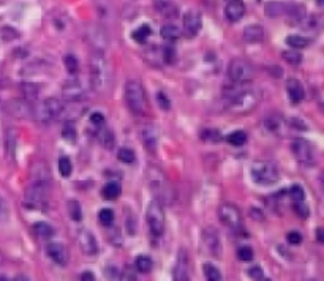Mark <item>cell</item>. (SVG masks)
<instances>
[{"label":"cell","instance_id":"10","mask_svg":"<svg viewBox=\"0 0 324 281\" xmlns=\"http://www.w3.org/2000/svg\"><path fill=\"white\" fill-rule=\"evenodd\" d=\"M228 78L231 82H248L253 78V67L244 58H232L228 65Z\"/></svg>","mask_w":324,"mask_h":281},{"label":"cell","instance_id":"21","mask_svg":"<svg viewBox=\"0 0 324 281\" xmlns=\"http://www.w3.org/2000/svg\"><path fill=\"white\" fill-rule=\"evenodd\" d=\"M244 40L250 44L261 43L264 40V30L259 24H252L244 28Z\"/></svg>","mask_w":324,"mask_h":281},{"label":"cell","instance_id":"1","mask_svg":"<svg viewBox=\"0 0 324 281\" xmlns=\"http://www.w3.org/2000/svg\"><path fill=\"white\" fill-rule=\"evenodd\" d=\"M232 87H228L225 90L226 108L231 112L245 114L253 111L259 101L262 100V93L258 87L248 85L247 82H232Z\"/></svg>","mask_w":324,"mask_h":281},{"label":"cell","instance_id":"34","mask_svg":"<svg viewBox=\"0 0 324 281\" xmlns=\"http://www.w3.org/2000/svg\"><path fill=\"white\" fill-rule=\"evenodd\" d=\"M62 136L67 142H76V138H78V133H76V128L73 127L70 122H67L62 128Z\"/></svg>","mask_w":324,"mask_h":281},{"label":"cell","instance_id":"48","mask_svg":"<svg viewBox=\"0 0 324 281\" xmlns=\"http://www.w3.org/2000/svg\"><path fill=\"white\" fill-rule=\"evenodd\" d=\"M91 123L95 125V127L105 125V115H103L101 112H94V114L91 115Z\"/></svg>","mask_w":324,"mask_h":281},{"label":"cell","instance_id":"53","mask_svg":"<svg viewBox=\"0 0 324 281\" xmlns=\"http://www.w3.org/2000/svg\"><path fill=\"white\" fill-rule=\"evenodd\" d=\"M0 262H2V255H0Z\"/></svg>","mask_w":324,"mask_h":281},{"label":"cell","instance_id":"23","mask_svg":"<svg viewBox=\"0 0 324 281\" xmlns=\"http://www.w3.org/2000/svg\"><path fill=\"white\" fill-rule=\"evenodd\" d=\"M98 141L101 142V145L105 147V149H112L114 144H115V138H114V133L108 128H105V125L98 127Z\"/></svg>","mask_w":324,"mask_h":281},{"label":"cell","instance_id":"40","mask_svg":"<svg viewBox=\"0 0 324 281\" xmlns=\"http://www.w3.org/2000/svg\"><path fill=\"white\" fill-rule=\"evenodd\" d=\"M201 138L204 141H209V142H220L223 136L218 130H204L201 133Z\"/></svg>","mask_w":324,"mask_h":281},{"label":"cell","instance_id":"22","mask_svg":"<svg viewBox=\"0 0 324 281\" xmlns=\"http://www.w3.org/2000/svg\"><path fill=\"white\" fill-rule=\"evenodd\" d=\"M121 193H122V188H121V183L119 182H109V183H106L105 186H103V190H101V196L105 198V199H108V201L117 199V198L121 196Z\"/></svg>","mask_w":324,"mask_h":281},{"label":"cell","instance_id":"36","mask_svg":"<svg viewBox=\"0 0 324 281\" xmlns=\"http://www.w3.org/2000/svg\"><path fill=\"white\" fill-rule=\"evenodd\" d=\"M226 141L231 144V145H235V147H239V145H244L247 142V135L244 131H234L231 133V135L226 138Z\"/></svg>","mask_w":324,"mask_h":281},{"label":"cell","instance_id":"11","mask_svg":"<svg viewBox=\"0 0 324 281\" xmlns=\"http://www.w3.org/2000/svg\"><path fill=\"white\" fill-rule=\"evenodd\" d=\"M202 243L208 249V253L214 258H222V240H220L218 231L212 226L202 229Z\"/></svg>","mask_w":324,"mask_h":281},{"label":"cell","instance_id":"44","mask_svg":"<svg viewBox=\"0 0 324 281\" xmlns=\"http://www.w3.org/2000/svg\"><path fill=\"white\" fill-rule=\"evenodd\" d=\"M292 209H294V212H296L301 218H308V207H307L305 201L292 202Z\"/></svg>","mask_w":324,"mask_h":281},{"label":"cell","instance_id":"27","mask_svg":"<svg viewBox=\"0 0 324 281\" xmlns=\"http://www.w3.org/2000/svg\"><path fill=\"white\" fill-rule=\"evenodd\" d=\"M67 209H68V215L73 221H81L82 220V209L78 199H68L67 202Z\"/></svg>","mask_w":324,"mask_h":281},{"label":"cell","instance_id":"7","mask_svg":"<svg viewBox=\"0 0 324 281\" xmlns=\"http://www.w3.org/2000/svg\"><path fill=\"white\" fill-rule=\"evenodd\" d=\"M218 216L220 221L232 232L239 234L244 231V221H242V215L241 210L232 204H222L218 209Z\"/></svg>","mask_w":324,"mask_h":281},{"label":"cell","instance_id":"38","mask_svg":"<svg viewBox=\"0 0 324 281\" xmlns=\"http://www.w3.org/2000/svg\"><path fill=\"white\" fill-rule=\"evenodd\" d=\"M73 171V166H71V161L68 157H61L58 158V172H61L62 177H70Z\"/></svg>","mask_w":324,"mask_h":281},{"label":"cell","instance_id":"13","mask_svg":"<svg viewBox=\"0 0 324 281\" xmlns=\"http://www.w3.org/2000/svg\"><path fill=\"white\" fill-rule=\"evenodd\" d=\"M202 25V16L198 10H190L184 16V30L188 37H196L198 32L201 30Z\"/></svg>","mask_w":324,"mask_h":281},{"label":"cell","instance_id":"52","mask_svg":"<svg viewBox=\"0 0 324 281\" xmlns=\"http://www.w3.org/2000/svg\"><path fill=\"white\" fill-rule=\"evenodd\" d=\"M316 4H318L319 7H324V0H316Z\"/></svg>","mask_w":324,"mask_h":281},{"label":"cell","instance_id":"15","mask_svg":"<svg viewBox=\"0 0 324 281\" xmlns=\"http://www.w3.org/2000/svg\"><path fill=\"white\" fill-rule=\"evenodd\" d=\"M172 278L175 281H187L188 279V253L185 249H179L178 259L172 267Z\"/></svg>","mask_w":324,"mask_h":281},{"label":"cell","instance_id":"19","mask_svg":"<svg viewBox=\"0 0 324 281\" xmlns=\"http://www.w3.org/2000/svg\"><path fill=\"white\" fill-rule=\"evenodd\" d=\"M296 4H283V2H269L266 4V14L269 18H280V16H288V14L294 10Z\"/></svg>","mask_w":324,"mask_h":281},{"label":"cell","instance_id":"35","mask_svg":"<svg viewBox=\"0 0 324 281\" xmlns=\"http://www.w3.org/2000/svg\"><path fill=\"white\" fill-rule=\"evenodd\" d=\"M64 64H65V68H67V71L70 73V75H76L78 70H79V64H78V58L75 55H71V54L65 55Z\"/></svg>","mask_w":324,"mask_h":281},{"label":"cell","instance_id":"47","mask_svg":"<svg viewBox=\"0 0 324 281\" xmlns=\"http://www.w3.org/2000/svg\"><path fill=\"white\" fill-rule=\"evenodd\" d=\"M286 239H288V242L291 245H299L302 242V235L299 232H296V231H291V232H288Z\"/></svg>","mask_w":324,"mask_h":281},{"label":"cell","instance_id":"25","mask_svg":"<svg viewBox=\"0 0 324 281\" xmlns=\"http://www.w3.org/2000/svg\"><path fill=\"white\" fill-rule=\"evenodd\" d=\"M161 37L166 41H175L181 37V28L175 24H165L161 27Z\"/></svg>","mask_w":324,"mask_h":281},{"label":"cell","instance_id":"42","mask_svg":"<svg viewBox=\"0 0 324 281\" xmlns=\"http://www.w3.org/2000/svg\"><path fill=\"white\" fill-rule=\"evenodd\" d=\"M238 258H239V261H242V262H250V261H253L255 253H253V249L250 248V246H241V248L238 249Z\"/></svg>","mask_w":324,"mask_h":281},{"label":"cell","instance_id":"46","mask_svg":"<svg viewBox=\"0 0 324 281\" xmlns=\"http://www.w3.org/2000/svg\"><path fill=\"white\" fill-rule=\"evenodd\" d=\"M247 275L252 278V279H264V272L259 265H253V267H250L247 270Z\"/></svg>","mask_w":324,"mask_h":281},{"label":"cell","instance_id":"12","mask_svg":"<svg viewBox=\"0 0 324 281\" xmlns=\"http://www.w3.org/2000/svg\"><path fill=\"white\" fill-rule=\"evenodd\" d=\"M78 243H79V248L85 256H95L98 253V242L91 231H87V229L79 231Z\"/></svg>","mask_w":324,"mask_h":281},{"label":"cell","instance_id":"2","mask_svg":"<svg viewBox=\"0 0 324 281\" xmlns=\"http://www.w3.org/2000/svg\"><path fill=\"white\" fill-rule=\"evenodd\" d=\"M48 179L49 174L45 171L41 175H37L32 185L25 191V199L24 204L28 209H37L43 210L48 204Z\"/></svg>","mask_w":324,"mask_h":281},{"label":"cell","instance_id":"5","mask_svg":"<svg viewBox=\"0 0 324 281\" xmlns=\"http://www.w3.org/2000/svg\"><path fill=\"white\" fill-rule=\"evenodd\" d=\"M250 175H252L255 183L264 185V186L275 185L280 179L278 168L274 165L272 161H268V160L255 161L252 165V168H250Z\"/></svg>","mask_w":324,"mask_h":281},{"label":"cell","instance_id":"30","mask_svg":"<svg viewBox=\"0 0 324 281\" xmlns=\"http://www.w3.org/2000/svg\"><path fill=\"white\" fill-rule=\"evenodd\" d=\"M204 276L208 278L209 281H220L223 276H222V272H220L214 264L211 262H205L204 264Z\"/></svg>","mask_w":324,"mask_h":281},{"label":"cell","instance_id":"37","mask_svg":"<svg viewBox=\"0 0 324 281\" xmlns=\"http://www.w3.org/2000/svg\"><path fill=\"white\" fill-rule=\"evenodd\" d=\"M282 57L285 58V60L291 65H299L302 62V54L296 49H291V51H285L282 54Z\"/></svg>","mask_w":324,"mask_h":281},{"label":"cell","instance_id":"29","mask_svg":"<svg viewBox=\"0 0 324 281\" xmlns=\"http://www.w3.org/2000/svg\"><path fill=\"white\" fill-rule=\"evenodd\" d=\"M151 34H152V28L147 25V24H144V25H141L139 28H136V30L131 34V37H133V40L136 41V43H145L147 40H149V37H151Z\"/></svg>","mask_w":324,"mask_h":281},{"label":"cell","instance_id":"16","mask_svg":"<svg viewBox=\"0 0 324 281\" xmlns=\"http://www.w3.org/2000/svg\"><path fill=\"white\" fill-rule=\"evenodd\" d=\"M84 95H85V90H84V87H82L79 79L73 78V79L65 82V85H64V98L67 101H81L84 98Z\"/></svg>","mask_w":324,"mask_h":281},{"label":"cell","instance_id":"20","mask_svg":"<svg viewBox=\"0 0 324 281\" xmlns=\"http://www.w3.org/2000/svg\"><path fill=\"white\" fill-rule=\"evenodd\" d=\"M286 93H288L292 105H299L305 97L304 87L298 79H288L286 81Z\"/></svg>","mask_w":324,"mask_h":281},{"label":"cell","instance_id":"24","mask_svg":"<svg viewBox=\"0 0 324 281\" xmlns=\"http://www.w3.org/2000/svg\"><path fill=\"white\" fill-rule=\"evenodd\" d=\"M34 231L37 234V237H40L43 240H48V239H51L52 235H54L52 226L48 225V223H45V221H38V223H35L34 225Z\"/></svg>","mask_w":324,"mask_h":281},{"label":"cell","instance_id":"9","mask_svg":"<svg viewBox=\"0 0 324 281\" xmlns=\"http://www.w3.org/2000/svg\"><path fill=\"white\" fill-rule=\"evenodd\" d=\"M291 152H292L294 158H296L302 166L312 168L315 165V152H313L312 144L308 141H305L302 138L294 139L291 144Z\"/></svg>","mask_w":324,"mask_h":281},{"label":"cell","instance_id":"8","mask_svg":"<svg viewBox=\"0 0 324 281\" xmlns=\"http://www.w3.org/2000/svg\"><path fill=\"white\" fill-rule=\"evenodd\" d=\"M147 225L154 237H160L165 231V210L160 201H152L147 209Z\"/></svg>","mask_w":324,"mask_h":281},{"label":"cell","instance_id":"50","mask_svg":"<svg viewBox=\"0 0 324 281\" xmlns=\"http://www.w3.org/2000/svg\"><path fill=\"white\" fill-rule=\"evenodd\" d=\"M316 239H318V242L324 243V229H322V228H319V229L316 231Z\"/></svg>","mask_w":324,"mask_h":281},{"label":"cell","instance_id":"51","mask_svg":"<svg viewBox=\"0 0 324 281\" xmlns=\"http://www.w3.org/2000/svg\"><path fill=\"white\" fill-rule=\"evenodd\" d=\"M2 213H4V199L0 196V216H2Z\"/></svg>","mask_w":324,"mask_h":281},{"label":"cell","instance_id":"28","mask_svg":"<svg viewBox=\"0 0 324 281\" xmlns=\"http://www.w3.org/2000/svg\"><path fill=\"white\" fill-rule=\"evenodd\" d=\"M152 259L149 256H145V255H139L135 261V267L138 272L141 273H149L152 270Z\"/></svg>","mask_w":324,"mask_h":281},{"label":"cell","instance_id":"49","mask_svg":"<svg viewBox=\"0 0 324 281\" xmlns=\"http://www.w3.org/2000/svg\"><path fill=\"white\" fill-rule=\"evenodd\" d=\"M81 279H89V281H94V279H95V276H94V273H92V272H84V273L81 275Z\"/></svg>","mask_w":324,"mask_h":281},{"label":"cell","instance_id":"3","mask_svg":"<svg viewBox=\"0 0 324 281\" xmlns=\"http://www.w3.org/2000/svg\"><path fill=\"white\" fill-rule=\"evenodd\" d=\"M124 100H125L127 108L133 115L144 114L145 106H147V100H145L144 87L139 81H136V79L127 81L125 88H124Z\"/></svg>","mask_w":324,"mask_h":281},{"label":"cell","instance_id":"32","mask_svg":"<svg viewBox=\"0 0 324 281\" xmlns=\"http://www.w3.org/2000/svg\"><path fill=\"white\" fill-rule=\"evenodd\" d=\"M21 90H22V95H24L25 101H34L38 97V87L35 84H22Z\"/></svg>","mask_w":324,"mask_h":281},{"label":"cell","instance_id":"41","mask_svg":"<svg viewBox=\"0 0 324 281\" xmlns=\"http://www.w3.org/2000/svg\"><path fill=\"white\" fill-rule=\"evenodd\" d=\"M289 196L292 199V202H301L305 201V193H304V188L301 185H292L289 188Z\"/></svg>","mask_w":324,"mask_h":281},{"label":"cell","instance_id":"39","mask_svg":"<svg viewBox=\"0 0 324 281\" xmlns=\"http://www.w3.org/2000/svg\"><path fill=\"white\" fill-rule=\"evenodd\" d=\"M98 220L103 226L108 228V226L112 225V221H114V212L111 209H101L100 213H98Z\"/></svg>","mask_w":324,"mask_h":281},{"label":"cell","instance_id":"4","mask_svg":"<svg viewBox=\"0 0 324 281\" xmlns=\"http://www.w3.org/2000/svg\"><path fill=\"white\" fill-rule=\"evenodd\" d=\"M91 84L94 90L103 92L109 84V68L101 52H94L91 57Z\"/></svg>","mask_w":324,"mask_h":281},{"label":"cell","instance_id":"14","mask_svg":"<svg viewBox=\"0 0 324 281\" xmlns=\"http://www.w3.org/2000/svg\"><path fill=\"white\" fill-rule=\"evenodd\" d=\"M46 253L57 265H62L64 267V265L68 264V249L61 242H49L46 245Z\"/></svg>","mask_w":324,"mask_h":281},{"label":"cell","instance_id":"45","mask_svg":"<svg viewBox=\"0 0 324 281\" xmlns=\"http://www.w3.org/2000/svg\"><path fill=\"white\" fill-rule=\"evenodd\" d=\"M157 100H158V106L163 109V111H169V108H171V101H169V98L166 97V93L165 92H158L157 93Z\"/></svg>","mask_w":324,"mask_h":281},{"label":"cell","instance_id":"33","mask_svg":"<svg viewBox=\"0 0 324 281\" xmlns=\"http://www.w3.org/2000/svg\"><path fill=\"white\" fill-rule=\"evenodd\" d=\"M117 158H119L122 163H125V165H133V163L136 161L135 152L131 149H128V147H124V149H121L119 152H117Z\"/></svg>","mask_w":324,"mask_h":281},{"label":"cell","instance_id":"26","mask_svg":"<svg viewBox=\"0 0 324 281\" xmlns=\"http://www.w3.org/2000/svg\"><path fill=\"white\" fill-rule=\"evenodd\" d=\"M283 123H285L283 117L280 114H271V115L266 117V119H264V125H266V128L274 131V133H278L280 128L283 127Z\"/></svg>","mask_w":324,"mask_h":281},{"label":"cell","instance_id":"31","mask_svg":"<svg viewBox=\"0 0 324 281\" xmlns=\"http://www.w3.org/2000/svg\"><path fill=\"white\" fill-rule=\"evenodd\" d=\"M286 43L292 49H304L305 46H308V40L301 35H288Z\"/></svg>","mask_w":324,"mask_h":281},{"label":"cell","instance_id":"17","mask_svg":"<svg viewBox=\"0 0 324 281\" xmlns=\"http://www.w3.org/2000/svg\"><path fill=\"white\" fill-rule=\"evenodd\" d=\"M158 136H160V131L155 125H145L142 128V142H144V147L149 152L155 153L157 147H158Z\"/></svg>","mask_w":324,"mask_h":281},{"label":"cell","instance_id":"43","mask_svg":"<svg viewBox=\"0 0 324 281\" xmlns=\"http://www.w3.org/2000/svg\"><path fill=\"white\" fill-rule=\"evenodd\" d=\"M161 54H163V60L168 65L174 64V60H175V51H174V48L171 46V44H166V46L163 48V51H161Z\"/></svg>","mask_w":324,"mask_h":281},{"label":"cell","instance_id":"6","mask_svg":"<svg viewBox=\"0 0 324 281\" xmlns=\"http://www.w3.org/2000/svg\"><path fill=\"white\" fill-rule=\"evenodd\" d=\"M34 119L41 125H49L55 119L61 117L62 112V103L57 98H46L40 103H37L35 108L32 109Z\"/></svg>","mask_w":324,"mask_h":281},{"label":"cell","instance_id":"18","mask_svg":"<svg viewBox=\"0 0 324 281\" xmlns=\"http://www.w3.org/2000/svg\"><path fill=\"white\" fill-rule=\"evenodd\" d=\"M245 14V4L242 0H229L225 8V16L229 22H238Z\"/></svg>","mask_w":324,"mask_h":281}]
</instances>
